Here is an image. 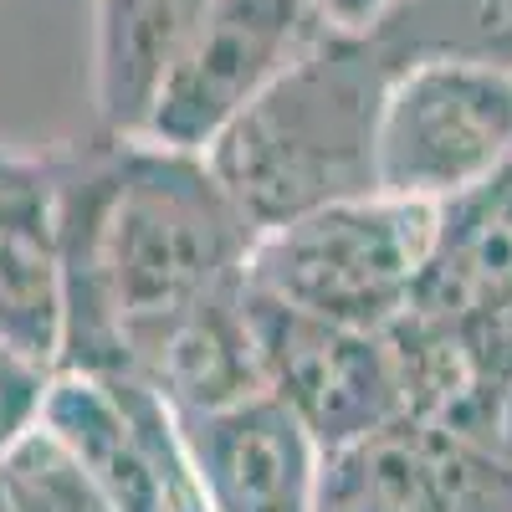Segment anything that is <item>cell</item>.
<instances>
[{
  "label": "cell",
  "instance_id": "obj_1",
  "mask_svg": "<svg viewBox=\"0 0 512 512\" xmlns=\"http://www.w3.org/2000/svg\"><path fill=\"white\" fill-rule=\"evenodd\" d=\"M62 256L57 369L144 379L205 303L246 282L251 221L200 149L98 139L47 159Z\"/></svg>",
  "mask_w": 512,
  "mask_h": 512
},
{
  "label": "cell",
  "instance_id": "obj_2",
  "mask_svg": "<svg viewBox=\"0 0 512 512\" xmlns=\"http://www.w3.org/2000/svg\"><path fill=\"white\" fill-rule=\"evenodd\" d=\"M400 67L369 31H323L200 149L251 231L379 195V108Z\"/></svg>",
  "mask_w": 512,
  "mask_h": 512
},
{
  "label": "cell",
  "instance_id": "obj_3",
  "mask_svg": "<svg viewBox=\"0 0 512 512\" xmlns=\"http://www.w3.org/2000/svg\"><path fill=\"white\" fill-rule=\"evenodd\" d=\"M436 205L364 195L256 231L246 287L308 318L384 333L410 308L431 262Z\"/></svg>",
  "mask_w": 512,
  "mask_h": 512
},
{
  "label": "cell",
  "instance_id": "obj_4",
  "mask_svg": "<svg viewBox=\"0 0 512 512\" xmlns=\"http://www.w3.org/2000/svg\"><path fill=\"white\" fill-rule=\"evenodd\" d=\"M512 154V67L410 62L379 108V195L446 205Z\"/></svg>",
  "mask_w": 512,
  "mask_h": 512
},
{
  "label": "cell",
  "instance_id": "obj_5",
  "mask_svg": "<svg viewBox=\"0 0 512 512\" xmlns=\"http://www.w3.org/2000/svg\"><path fill=\"white\" fill-rule=\"evenodd\" d=\"M241 292L262 390L303 425L323 456L405 420V384L390 333L308 318L251 287Z\"/></svg>",
  "mask_w": 512,
  "mask_h": 512
},
{
  "label": "cell",
  "instance_id": "obj_6",
  "mask_svg": "<svg viewBox=\"0 0 512 512\" xmlns=\"http://www.w3.org/2000/svg\"><path fill=\"white\" fill-rule=\"evenodd\" d=\"M323 31L318 0H205L200 31L144 139L205 149L210 134Z\"/></svg>",
  "mask_w": 512,
  "mask_h": 512
},
{
  "label": "cell",
  "instance_id": "obj_7",
  "mask_svg": "<svg viewBox=\"0 0 512 512\" xmlns=\"http://www.w3.org/2000/svg\"><path fill=\"white\" fill-rule=\"evenodd\" d=\"M175 425L210 512H318L323 451L267 395Z\"/></svg>",
  "mask_w": 512,
  "mask_h": 512
},
{
  "label": "cell",
  "instance_id": "obj_8",
  "mask_svg": "<svg viewBox=\"0 0 512 512\" xmlns=\"http://www.w3.org/2000/svg\"><path fill=\"white\" fill-rule=\"evenodd\" d=\"M62 323L67 303L47 164L0 154V349L57 369Z\"/></svg>",
  "mask_w": 512,
  "mask_h": 512
},
{
  "label": "cell",
  "instance_id": "obj_9",
  "mask_svg": "<svg viewBox=\"0 0 512 512\" xmlns=\"http://www.w3.org/2000/svg\"><path fill=\"white\" fill-rule=\"evenodd\" d=\"M93 98L108 139H144L164 103L205 0H93Z\"/></svg>",
  "mask_w": 512,
  "mask_h": 512
},
{
  "label": "cell",
  "instance_id": "obj_10",
  "mask_svg": "<svg viewBox=\"0 0 512 512\" xmlns=\"http://www.w3.org/2000/svg\"><path fill=\"white\" fill-rule=\"evenodd\" d=\"M410 313L441 323L512 313V154L482 185L436 205L431 262Z\"/></svg>",
  "mask_w": 512,
  "mask_h": 512
},
{
  "label": "cell",
  "instance_id": "obj_11",
  "mask_svg": "<svg viewBox=\"0 0 512 512\" xmlns=\"http://www.w3.org/2000/svg\"><path fill=\"white\" fill-rule=\"evenodd\" d=\"M241 287L205 303L190 323H180L175 338L159 349L154 369L144 374V384L169 405V415H216L267 395Z\"/></svg>",
  "mask_w": 512,
  "mask_h": 512
},
{
  "label": "cell",
  "instance_id": "obj_12",
  "mask_svg": "<svg viewBox=\"0 0 512 512\" xmlns=\"http://www.w3.org/2000/svg\"><path fill=\"white\" fill-rule=\"evenodd\" d=\"M318 512H436L420 425L405 415L318 461Z\"/></svg>",
  "mask_w": 512,
  "mask_h": 512
},
{
  "label": "cell",
  "instance_id": "obj_13",
  "mask_svg": "<svg viewBox=\"0 0 512 512\" xmlns=\"http://www.w3.org/2000/svg\"><path fill=\"white\" fill-rule=\"evenodd\" d=\"M374 47L395 67L487 62L512 67V0H400L374 26Z\"/></svg>",
  "mask_w": 512,
  "mask_h": 512
},
{
  "label": "cell",
  "instance_id": "obj_14",
  "mask_svg": "<svg viewBox=\"0 0 512 512\" xmlns=\"http://www.w3.org/2000/svg\"><path fill=\"white\" fill-rule=\"evenodd\" d=\"M0 512H118L98 477L77 461V451L52 425L26 431L0 451Z\"/></svg>",
  "mask_w": 512,
  "mask_h": 512
},
{
  "label": "cell",
  "instance_id": "obj_15",
  "mask_svg": "<svg viewBox=\"0 0 512 512\" xmlns=\"http://www.w3.org/2000/svg\"><path fill=\"white\" fill-rule=\"evenodd\" d=\"M52 384V369H41L11 349H0V451L41 415V395Z\"/></svg>",
  "mask_w": 512,
  "mask_h": 512
},
{
  "label": "cell",
  "instance_id": "obj_16",
  "mask_svg": "<svg viewBox=\"0 0 512 512\" xmlns=\"http://www.w3.org/2000/svg\"><path fill=\"white\" fill-rule=\"evenodd\" d=\"M323 6V21L338 26V31H369L384 11H395L400 0H318Z\"/></svg>",
  "mask_w": 512,
  "mask_h": 512
}]
</instances>
